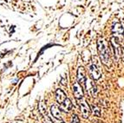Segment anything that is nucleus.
I'll use <instances>...</instances> for the list:
<instances>
[{"label":"nucleus","mask_w":124,"mask_h":123,"mask_svg":"<svg viewBox=\"0 0 124 123\" xmlns=\"http://www.w3.org/2000/svg\"><path fill=\"white\" fill-rule=\"evenodd\" d=\"M98 52H99L100 57H101V62L106 66L111 65V60H110V53L109 49L108 47V43L105 39L100 38L97 41Z\"/></svg>","instance_id":"1"},{"label":"nucleus","mask_w":124,"mask_h":123,"mask_svg":"<svg viewBox=\"0 0 124 123\" xmlns=\"http://www.w3.org/2000/svg\"><path fill=\"white\" fill-rule=\"evenodd\" d=\"M110 44H111V47L113 48V50H114V55L116 59H118V58L122 56V49L120 45V43L118 41V38L113 37L111 39H110Z\"/></svg>","instance_id":"2"},{"label":"nucleus","mask_w":124,"mask_h":123,"mask_svg":"<svg viewBox=\"0 0 124 123\" xmlns=\"http://www.w3.org/2000/svg\"><path fill=\"white\" fill-rule=\"evenodd\" d=\"M79 106H80L81 115H82L83 118H84V119L89 118V114H90V111H91V108H90V107H89V105L88 104L85 100H80Z\"/></svg>","instance_id":"3"},{"label":"nucleus","mask_w":124,"mask_h":123,"mask_svg":"<svg viewBox=\"0 0 124 123\" xmlns=\"http://www.w3.org/2000/svg\"><path fill=\"white\" fill-rule=\"evenodd\" d=\"M85 88H86L87 93L90 96L95 97L97 90H96V86H95V82L93 81L90 80V79H87L86 80V83H85Z\"/></svg>","instance_id":"4"},{"label":"nucleus","mask_w":124,"mask_h":123,"mask_svg":"<svg viewBox=\"0 0 124 123\" xmlns=\"http://www.w3.org/2000/svg\"><path fill=\"white\" fill-rule=\"evenodd\" d=\"M112 33L114 34V37L118 38L119 37H122L124 35V27L122 23H116L112 27Z\"/></svg>","instance_id":"5"},{"label":"nucleus","mask_w":124,"mask_h":123,"mask_svg":"<svg viewBox=\"0 0 124 123\" xmlns=\"http://www.w3.org/2000/svg\"><path fill=\"white\" fill-rule=\"evenodd\" d=\"M73 93H74L75 97L77 100H82L83 97V89L82 85L78 82H75L73 84Z\"/></svg>","instance_id":"6"},{"label":"nucleus","mask_w":124,"mask_h":123,"mask_svg":"<svg viewBox=\"0 0 124 123\" xmlns=\"http://www.w3.org/2000/svg\"><path fill=\"white\" fill-rule=\"evenodd\" d=\"M89 74H90L91 77L93 78L94 80L96 81L98 79H100L101 76V70L99 69L96 64L95 63H92L90 66H89Z\"/></svg>","instance_id":"7"},{"label":"nucleus","mask_w":124,"mask_h":123,"mask_svg":"<svg viewBox=\"0 0 124 123\" xmlns=\"http://www.w3.org/2000/svg\"><path fill=\"white\" fill-rule=\"evenodd\" d=\"M86 80H87V77H86V72H85L84 68L83 66H80L77 69V82L82 86H85Z\"/></svg>","instance_id":"8"},{"label":"nucleus","mask_w":124,"mask_h":123,"mask_svg":"<svg viewBox=\"0 0 124 123\" xmlns=\"http://www.w3.org/2000/svg\"><path fill=\"white\" fill-rule=\"evenodd\" d=\"M61 109L60 108H58L56 105H52L50 107V112H51L52 118L56 120H62V114H61Z\"/></svg>","instance_id":"9"},{"label":"nucleus","mask_w":124,"mask_h":123,"mask_svg":"<svg viewBox=\"0 0 124 123\" xmlns=\"http://www.w3.org/2000/svg\"><path fill=\"white\" fill-rule=\"evenodd\" d=\"M72 108H73V105L71 103V100L69 98H66L64 100L63 102L60 104V109L62 111H63V112H66V113L70 112L72 109Z\"/></svg>","instance_id":"10"},{"label":"nucleus","mask_w":124,"mask_h":123,"mask_svg":"<svg viewBox=\"0 0 124 123\" xmlns=\"http://www.w3.org/2000/svg\"><path fill=\"white\" fill-rule=\"evenodd\" d=\"M66 98H67L66 94H65V93H64L62 89H60V88L56 89V100L59 104L63 102L64 100H65Z\"/></svg>","instance_id":"11"},{"label":"nucleus","mask_w":124,"mask_h":123,"mask_svg":"<svg viewBox=\"0 0 124 123\" xmlns=\"http://www.w3.org/2000/svg\"><path fill=\"white\" fill-rule=\"evenodd\" d=\"M38 108H39L40 113L44 115V118H47V117H49V116H48V114H47V108H46L45 104H44V102H40Z\"/></svg>","instance_id":"12"},{"label":"nucleus","mask_w":124,"mask_h":123,"mask_svg":"<svg viewBox=\"0 0 124 123\" xmlns=\"http://www.w3.org/2000/svg\"><path fill=\"white\" fill-rule=\"evenodd\" d=\"M91 110H92V112H93V114L95 116H97V117L101 116V111H100V108H98V106L93 104L91 106Z\"/></svg>","instance_id":"13"},{"label":"nucleus","mask_w":124,"mask_h":123,"mask_svg":"<svg viewBox=\"0 0 124 123\" xmlns=\"http://www.w3.org/2000/svg\"><path fill=\"white\" fill-rule=\"evenodd\" d=\"M70 123H81L80 122V119H79V117L77 116V115H73Z\"/></svg>","instance_id":"14"},{"label":"nucleus","mask_w":124,"mask_h":123,"mask_svg":"<svg viewBox=\"0 0 124 123\" xmlns=\"http://www.w3.org/2000/svg\"><path fill=\"white\" fill-rule=\"evenodd\" d=\"M52 121L54 123H65L63 121V120H56V119H53V118H52Z\"/></svg>","instance_id":"15"},{"label":"nucleus","mask_w":124,"mask_h":123,"mask_svg":"<svg viewBox=\"0 0 124 123\" xmlns=\"http://www.w3.org/2000/svg\"><path fill=\"white\" fill-rule=\"evenodd\" d=\"M93 123H102V122H101V121H95Z\"/></svg>","instance_id":"16"}]
</instances>
